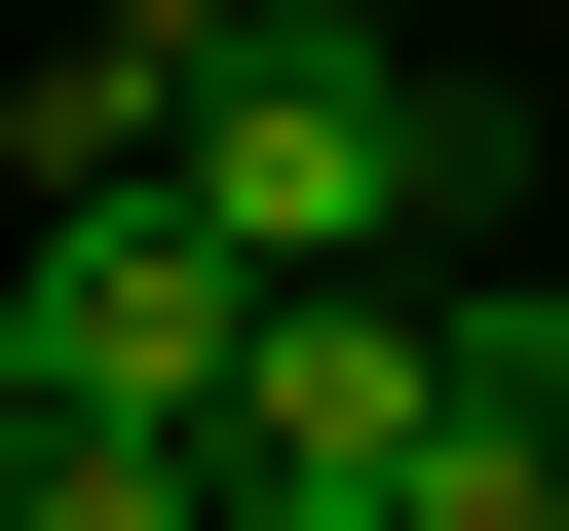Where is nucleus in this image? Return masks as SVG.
Returning <instances> with one entry per match:
<instances>
[{
	"mask_svg": "<svg viewBox=\"0 0 569 531\" xmlns=\"http://www.w3.org/2000/svg\"><path fill=\"white\" fill-rule=\"evenodd\" d=\"M456 418H531V455H569V266H456Z\"/></svg>",
	"mask_w": 569,
	"mask_h": 531,
	"instance_id": "39448f33",
	"label": "nucleus"
},
{
	"mask_svg": "<svg viewBox=\"0 0 569 531\" xmlns=\"http://www.w3.org/2000/svg\"><path fill=\"white\" fill-rule=\"evenodd\" d=\"M228 39H380V0H228Z\"/></svg>",
	"mask_w": 569,
	"mask_h": 531,
	"instance_id": "0eeeda50",
	"label": "nucleus"
},
{
	"mask_svg": "<svg viewBox=\"0 0 569 531\" xmlns=\"http://www.w3.org/2000/svg\"><path fill=\"white\" fill-rule=\"evenodd\" d=\"M0 304H39V418H152V455H190L228 342H266V266H228L190 152H152V190H39V266H0Z\"/></svg>",
	"mask_w": 569,
	"mask_h": 531,
	"instance_id": "7ed1b4c3",
	"label": "nucleus"
},
{
	"mask_svg": "<svg viewBox=\"0 0 569 531\" xmlns=\"http://www.w3.org/2000/svg\"><path fill=\"white\" fill-rule=\"evenodd\" d=\"M0 531H228V493H190L152 418H0Z\"/></svg>",
	"mask_w": 569,
	"mask_h": 531,
	"instance_id": "20e7f679",
	"label": "nucleus"
},
{
	"mask_svg": "<svg viewBox=\"0 0 569 531\" xmlns=\"http://www.w3.org/2000/svg\"><path fill=\"white\" fill-rule=\"evenodd\" d=\"M190 228L228 266H493L531 228V114L418 77V39H190Z\"/></svg>",
	"mask_w": 569,
	"mask_h": 531,
	"instance_id": "f257e3e1",
	"label": "nucleus"
},
{
	"mask_svg": "<svg viewBox=\"0 0 569 531\" xmlns=\"http://www.w3.org/2000/svg\"><path fill=\"white\" fill-rule=\"evenodd\" d=\"M0 418H39V304H0Z\"/></svg>",
	"mask_w": 569,
	"mask_h": 531,
	"instance_id": "6e6552de",
	"label": "nucleus"
},
{
	"mask_svg": "<svg viewBox=\"0 0 569 531\" xmlns=\"http://www.w3.org/2000/svg\"><path fill=\"white\" fill-rule=\"evenodd\" d=\"M380 531H569V455H531V418H456V455H418Z\"/></svg>",
	"mask_w": 569,
	"mask_h": 531,
	"instance_id": "423d86ee",
	"label": "nucleus"
},
{
	"mask_svg": "<svg viewBox=\"0 0 569 531\" xmlns=\"http://www.w3.org/2000/svg\"><path fill=\"white\" fill-rule=\"evenodd\" d=\"M418 455H456V266H266V342H228L190 493H228V531H380Z\"/></svg>",
	"mask_w": 569,
	"mask_h": 531,
	"instance_id": "f03ea898",
	"label": "nucleus"
}]
</instances>
